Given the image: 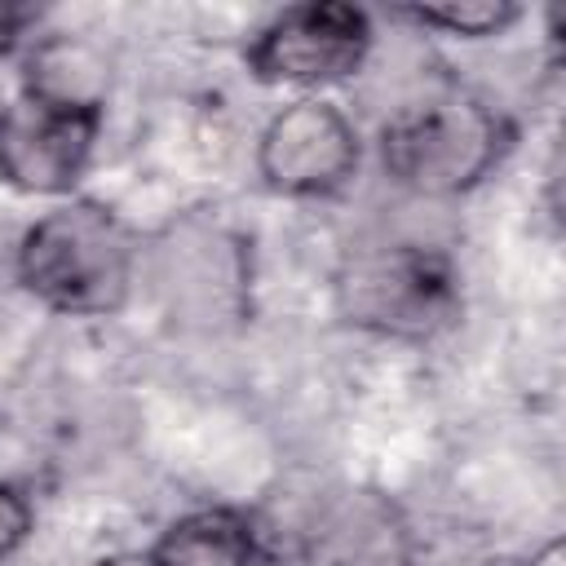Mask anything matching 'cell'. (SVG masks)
I'll use <instances>...</instances> for the list:
<instances>
[{
  "instance_id": "cell-1",
  "label": "cell",
  "mask_w": 566,
  "mask_h": 566,
  "mask_svg": "<svg viewBox=\"0 0 566 566\" xmlns=\"http://www.w3.org/2000/svg\"><path fill=\"white\" fill-rule=\"evenodd\" d=\"M22 292L62 318H111L137 283L133 230L97 199H62L35 217L13 252Z\"/></svg>"
},
{
  "instance_id": "cell-2",
  "label": "cell",
  "mask_w": 566,
  "mask_h": 566,
  "mask_svg": "<svg viewBox=\"0 0 566 566\" xmlns=\"http://www.w3.org/2000/svg\"><path fill=\"white\" fill-rule=\"evenodd\" d=\"M513 119L486 97L438 84L380 124V168L416 199H455L482 186L513 150Z\"/></svg>"
},
{
  "instance_id": "cell-3",
  "label": "cell",
  "mask_w": 566,
  "mask_h": 566,
  "mask_svg": "<svg viewBox=\"0 0 566 566\" xmlns=\"http://www.w3.org/2000/svg\"><path fill=\"white\" fill-rule=\"evenodd\" d=\"M336 310L349 327L394 340H429L460 314L455 265L442 248L420 239L358 248L336 274Z\"/></svg>"
},
{
  "instance_id": "cell-4",
  "label": "cell",
  "mask_w": 566,
  "mask_h": 566,
  "mask_svg": "<svg viewBox=\"0 0 566 566\" xmlns=\"http://www.w3.org/2000/svg\"><path fill=\"white\" fill-rule=\"evenodd\" d=\"M150 279L172 323L190 332H226L248 318L252 305L248 239L212 212H181L155 234Z\"/></svg>"
},
{
  "instance_id": "cell-5",
  "label": "cell",
  "mask_w": 566,
  "mask_h": 566,
  "mask_svg": "<svg viewBox=\"0 0 566 566\" xmlns=\"http://www.w3.org/2000/svg\"><path fill=\"white\" fill-rule=\"evenodd\" d=\"M376 44L371 13L345 0H305L261 22L243 49V66L256 84L318 93L354 80Z\"/></svg>"
},
{
  "instance_id": "cell-6",
  "label": "cell",
  "mask_w": 566,
  "mask_h": 566,
  "mask_svg": "<svg viewBox=\"0 0 566 566\" xmlns=\"http://www.w3.org/2000/svg\"><path fill=\"white\" fill-rule=\"evenodd\" d=\"M358 124L318 93L283 102L256 137V177L283 199H332L358 177Z\"/></svg>"
},
{
  "instance_id": "cell-7",
  "label": "cell",
  "mask_w": 566,
  "mask_h": 566,
  "mask_svg": "<svg viewBox=\"0 0 566 566\" xmlns=\"http://www.w3.org/2000/svg\"><path fill=\"white\" fill-rule=\"evenodd\" d=\"M106 111L53 106L18 93L0 111V181L35 199H71L93 164Z\"/></svg>"
},
{
  "instance_id": "cell-8",
  "label": "cell",
  "mask_w": 566,
  "mask_h": 566,
  "mask_svg": "<svg viewBox=\"0 0 566 566\" xmlns=\"http://www.w3.org/2000/svg\"><path fill=\"white\" fill-rule=\"evenodd\" d=\"M301 553L323 566H407L411 535L398 504L380 491L314 495L310 513L292 531Z\"/></svg>"
},
{
  "instance_id": "cell-9",
  "label": "cell",
  "mask_w": 566,
  "mask_h": 566,
  "mask_svg": "<svg viewBox=\"0 0 566 566\" xmlns=\"http://www.w3.org/2000/svg\"><path fill=\"white\" fill-rule=\"evenodd\" d=\"M22 93L53 102V106L106 111L111 57L88 35L49 31L40 40H31V49L22 53Z\"/></svg>"
},
{
  "instance_id": "cell-10",
  "label": "cell",
  "mask_w": 566,
  "mask_h": 566,
  "mask_svg": "<svg viewBox=\"0 0 566 566\" xmlns=\"http://www.w3.org/2000/svg\"><path fill=\"white\" fill-rule=\"evenodd\" d=\"M146 566H256V517L230 504H203L172 517L142 557Z\"/></svg>"
},
{
  "instance_id": "cell-11",
  "label": "cell",
  "mask_w": 566,
  "mask_h": 566,
  "mask_svg": "<svg viewBox=\"0 0 566 566\" xmlns=\"http://www.w3.org/2000/svg\"><path fill=\"white\" fill-rule=\"evenodd\" d=\"M394 18H407L420 31H442L455 40H491L522 22V4L513 0H451V4H411Z\"/></svg>"
},
{
  "instance_id": "cell-12",
  "label": "cell",
  "mask_w": 566,
  "mask_h": 566,
  "mask_svg": "<svg viewBox=\"0 0 566 566\" xmlns=\"http://www.w3.org/2000/svg\"><path fill=\"white\" fill-rule=\"evenodd\" d=\"M35 531V504L27 495V486L4 482L0 478V562H9L13 553H22V544Z\"/></svg>"
},
{
  "instance_id": "cell-13",
  "label": "cell",
  "mask_w": 566,
  "mask_h": 566,
  "mask_svg": "<svg viewBox=\"0 0 566 566\" xmlns=\"http://www.w3.org/2000/svg\"><path fill=\"white\" fill-rule=\"evenodd\" d=\"M27 22H31V9H22V4H4V0H0V62L22 44Z\"/></svg>"
},
{
  "instance_id": "cell-14",
  "label": "cell",
  "mask_w": 566,
  "mask_h": 566,
  "mask_svg": "<svg viewBox=\"0 0 566 566\" xmlns=\"http://www.w3.org/2000/svg\"><path fill=\"white\" fill-rule=\"evenodd\" d=\"M531 566H566V553H562V539H544L535 553H531Z\"/></svg>"
}]
</instances>
